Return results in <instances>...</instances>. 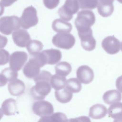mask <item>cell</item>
Segmentation results:
<instances>
[{
	"label": "cell",
	"instance_id": "cell-1",
	"mask_svg": "<svg viewBox=\"0 0 122 122\" xmlns=\"http://www.w3.org/2000/svg\"><path fill=\"white\" fill-rule=\"evenodd\" d=\"M46 64L41 52L31 55L28 61L23 68L24 75L29 78H34L40 72V68Z\"/></svg>",
	"mask_w": 122,
	"mask_h": 122
},
{
	"label": "cell",
	"instance_id": "cell-2",
	"mask_svg": "<svg viewBox=\"0 0 122 122\" xmlns=\"http://www.w3.org/2000/svg\"><path fill=\"white\" fill-rule=\"evenodd\" d=\"M95 17L93 12L88 10L80 11L75 20V25L78 32H82L90 30L95 23Z\"/></svg>",
	"mask_w": 122,
	"mask_h": 122
},
{
	"label": "cell",
	"instance_id": "cell-3",
	"mask_svg": "<svg viewBox=\"0 0 122 122\" xmlns=\"http://www.w3.org/2000/svg\"><path fill=\"white\" fill-rule=\"evenodd\" d=\"M20 26V20L17 16H5L0 19V31L3 34L10 35Z\"/></svg>",
	"mask_w": 122,
	"mask_h": 122
},
{
	"label": "cell",
	"instance_id": "cell-4",
	"mask_svg": "<svg viewBox=\"0 0 122 122\" xmlns=\"http://www.w3.org/2000/svg\"><path fill=\"white\" fill-rule=\"evenodd\" d=\"M20 20V26L24 29H28L36 25L38 22V18L36 9L32 6L26 8Z\"/></svg>",
	"mask_w": 122,
	"mask_h": 122
},
{
	"label": "cell",
	"instance_id": "cell-5",
	"mask_svg": "<svg viewBox=\"0 0 122 122\" xmlns=\"http://www.w3.org/2000/svg\"><path fill=\"white\" fill-rule=\"evenodd\" d=\"M80 8L77 0H66L64 5L58 10L60 18L64 20L69 21L73 14L77 13Z\"/></svg>",
	"mask_w": 122,
	"mask_h": 122
},
{
	"label": "cell",
	"instance_id": "cell-6",
	"mask_svg": "<svg viewBox=\"0 0 122 122\" xmlns=\"http://www.w3.org/2000/svg\"><path fill=\"white\" fill-rule=\"evenodd\" d=\"M52 42L57 47L69 50L74 46L75 39L73 35L70 33H59L53 37Z\"/></svg>",
	"mask_w": 122,
	"mask_h": 122
},
{
	"label": "cell",
	"instance_id": "cell-7",
	"mask_svg": "<svg viewBox=\"0 0 122 122\" xmlns=\"http://www.w3.org/2000/svg\"><path fill=\"white\" fill-rule=\"evenodd\" d=\"M35 83V85L32 86L30 90V94L35 100H43L51 92V86L50 82L41 81Z\"/></svg>",
	"mask_w": 122,
	"mask_h": 122
},
{
	"label": "cell",
	"instance_id": "cell-8",
	"mask_svg": "<svg viewBox=\"0 0 122 122\" xmlns=\"http://www.w3.org/2000/svg\"><path fill=\"white\" fill-rule=\"evenodd\" d=\"M32 111L36 115L43 117L52 114L54 112V108L50 102L41 100L33 104Z\"/></svg>",
	"mask_w": 122,
	"mask_h": 122
},
{
	"label": "cell",
	"instance_id": "cell-9",
	"mask_svg": "<svg viewBox=\"0 0 122 122\" xmlns=\"http://www.w3.org/2000/svg\"><path fill=\"white\" fill-rule=\"evenodd\" d=\"M27 59L28 55L24 51H17L13 52L10 57V67L18 71L22 68Z\"/></svg>",
	"mask_w": 122,
	"mask_h": 122
},
{
	"label": "cell",
	"instance_id": "cell-10",
	"mask_svg": "<svg viewBox=\"0 0 122 122\" xmlns=\"http://www.w3.org/2000/svg\"><path fill=\"white\" fill-rule=\"evenodd\" d=\"M102 46L107 53L114 54L120 51L121 45L119 40L114 36H109L102 40Z\"/></svg>",
	"mask_w": 122,
	"mask_h": 122
},
{
	"label": "cell",
	"instance_id": "cell-11",
	"mask_svg": "<svg viewBox=\"0 0 122 122\" xmlns=\"http://www.w3.org/2000/svg\"><path fill=\"white\" fill-rule=\"evenodd\" d=\"M78 33L81 40V46L85 50L92 51L95 49L96 41L92 36V29L87 31Z\"/></svg>",
	"mask_w": 122,
	"mask_h": 122
},
{
	"label": "cell",
	"instance_id": "cell-12",
	"mask_svg": "<svg viewBox=\"0 0 122 122\" xmlns=\"http://www.w3.org/2000/svg\"><path fill=\"white\" fill-rule=\"evenodd\" d=\"M76 75L81 83L87 84L94 79V72L91 68L87 65H81L77 70Z\"/></svg>",
	"mask_w": 122,
	"mask_h": 122
},
{
	"label": "cell",
	"instance_id": "cell-13",
	"mask_svg": "<svg viewBox=\"0 0 122 122\" xmlns=\"http://www.w3.org/2000/svg\"><path fill=\"white\" fill-rule=\"evenodd\" d=\"M12 37L15 44L18 47L22 48L26 47L31 40L28 32L23 29H19L14 31Z\"/></svg>",
	"mask_w": 122,
	"mask_h": 122
},
{
	"label": "cell",
	"instance_id": "cell-14",
	"mask_svg": "<svg viewBox=\"0 0 122 122\" xmlns=\"http://www.w3.org/2000/svg\"><path fill=\"white\" fill-rule=\"evenodd\" d=\"M42 52L44 55L46 64H56L61 59V53L59 50L51 49L44 50Z\"/></svg>",
	"mask_w": 122,
	"mask_h": 122
},
{
	"label": "cell",
	"instance_id": "cell-15",
	"mask_svg": "<svg viewBox=\"0 0 122 122\" xmlns=\"http://www.w3.org/2000/svg\"><path fill=\"white\" fill-rule=\"evenodd\" d=\"M10 93L14 96L20 95L24 93L25 89L24 83L20 79H16L10 81L8 86Z\"/></svg>",
	"mask_w": 122,
	"mask_h": 122
},
{
	"label": "cell",
	"instance_id": "cell-16",
	"mask_svg": "<svg viewBox=\"0 0 122 122\" xmlns=\"http://www.w3.org/2000/svg\"><path fill=\"white\" fill-rule=\"evenodd\" d=\"M18 75L17 71L12 69L10 67L5 68L0 73V86L5 85L8 81L10 82L17 79Z\"/></svg>",
	"mask_w": 122,
	"mask_h": 122
},
{
	"label": "cell",
	"instance_id": "cell-17",
	"mask_svg": "<svg viewBox=\"0 0 122 122\" xmlns=\"http://www.w3.org/2000/svg\"><path fill=\"white\" fill-rule=\"evenodd\" d=\"M17 111L16 101L12 98H9L3 101L0 109L1 113L7 116L14 115Z\"/></svg>",
	"mask_w": 122,
	"mask_h": 122
},
{
	"label": "cell",
	"instance_id": "cell-18",
	"mask_svg": "<svg viewBox=\"0 0 122 122\" xmlns=\"http://www.w3.org/2000/svg\"><path fill=\"white\" fill-rule=\"evenodd\" d=\"M52 28L58 33H70L72 28L71 23L61 19L55 20L52 23Z\"/></svg>",
	"mask_w": 122,
	"mask_h": 122
},
{
	"label": "cell",
	"instance_id": "cell-19",
	"mask_svg": "<svg viewBox=\"0 0 122 122\" xmlns=\"http://www.w3.org/2000/svg\"><path fill=\"white\" fill-rule=\"evenodd\" d=\"M107 112L106 107L101 104L92 105L89 109V116L94 119H100L104 117Z\"/></svg>",
	"mask_w": 122,
	"mask_h": 122
},
{
	"label": "cell",
	"instance_id": "cell-20",
	"mask_svg": "<svg viewBox=\"0 0 122 122\" xmlns=\"http://www.w3.org/2000/svg\"><path fill=\"white\" fill-rule=\"evenodd\" d=\"M122 94L120 91L116 90H109L106 92L102 96L104 102L110 105L119 102L122 100Z\"/></svg>",
	"mask_w": 122,
	"mask_h": 122
},
{
	"label": "cell",
	"instance_id": "cell-21",
	"mask_svg": "<svg viewBox=\"0 0 122 122\" xmlns=\"http://www.w3.org/2000/svg\"><path fill=\"white\" fill-rule=\"evenodd\" d=\"M109 117L115 119L114 121H121L122 119V102L111 104L108 110Z\"/></svg>",
	"mask_w": 122,
	"mask_h": 122
},
{
	"label": "cell",
	"instance_id": "cell-22",
	"mask_svg": "<svg viewBox=\"0 0 122 122\" xmlns=\"http://www.w3.org/2000/svg\"><path fill=\"white\" fill-rule=\"evenodd\" d=\"M55 96L56 100L61 103H66L69 102L73 97L72 92L66 88L56 90Z\"/></svg>",
	"mask_w": 122,
	"mask_h": 122
},
{
	"label": "cell",
	"instance_id": "cell-23",
	"mask_svg": "<svg viewBox=\"0 0 122 122\" xmlns=\"http://www.w3.org/2000/svg\"><path fill=\"white\" fill-rule=\"evenodd\" d=\"M66 80L65 76L56 74L52 75L50 80V84L54 89L59 90L64 88L66 85Z\"/></svg>",
	"mask_w": 122,
	"mask_h": 122
},
{
	"label": "cell",
	"instance_id": "cell-24",
	"mask_svg": "<svg viewBox=\"0 0 122 122\" xmlns=\"http://www.w3.org/2000/svg\"><path fill=\"white\" fill-rule=\"evenodd\" d=\"M55 70L56 74L65 77L71 72V66L69 63L66 61H61L56 65Z\"/></svg>",
	"mask_w": 122,
	"mask_h": 122
},
{
	"label": "cell",
	"instance_id": "cell-25",
	"mask_svg": "<svg viewBox=\"0 0 122 122\" xmlns=\"http://www.w3.org/2000/svg\"><path fill=\"white\" fill-rule=\"evenodd\" d=\"M66 115L62 112H58L46 116L41 117L39 122H68Z\"/></svg>",
	"mask_w": 122,
	"mask_h": 122
},
{
	"label": "cell",
	"instance_id": "cell-26",
	"mask_svg": "<svg viewBox=\"0 0 122 122\" xmlns=\"http://www.w3.org/2000/svg\"><path fill=\"white\" fill-rule=\"evenodd\" d=\"M65 87L72 92L77 93L81 89V81L78 78H71L66 80Z\"/></svg>",
	"mask_w": 122,
	"mask_h": 122
},
{
	"label": "cell",
	"instance_id": "cell-27",
	"mask_svg": "<svg viewBox=\"0 0 122 122\" xmlns=\"http://www.w3.org/2000/svg\"><path fill=\"white\" fill-rule=\"evenodd\" d=\"M27 50L30 55L40 52L43 49V44L39 41L30 40L26 46Z\"/></svg>",
	"mask_w": 122,
	"mask_h": 122
},
{
	"label": "cell",
	"instance_id": "cell-28",
	"mask_svg": "<svg viewBox=\"0 0 122 122\" xmlns=\"http://www.w3.org/2000/svg\"><path fill=\"white\" fill-rule=\"evenodd\" d=\"M80 8L84 10H92L98 6L99 0H77Z\"/></svg>",
	"mask_w": 122,
	"mask_h": 122
},
{
	"label": "cell",
	"instance_id": "cell-29",
	"mask_svg": "<svg viewBox=\"0 0 122 122\" xmlns=\"http://www.w3.org/2000/svg\"><path fill=\"white\" fill-rule=\"evenodd\" d=\"M98 12L100 15L103 17H107L111 16L114 10L113 5H103L98 4L97 6Z\"/></svg>",
	"mask_w": 122,
	"mask_h": 122
},
{
	"label": "cell",
	"instance_id": "cell-30",
	"mask_svg": "<svg viewBox=\"0 0 122 122\" xmlns=\"http://www.w3.org/2000/svg\"><path fill=\"white\" fill-rule=\"evenodd\" d=\"M51 76H52V75L50 72L47 71L42 70L40 72V73L38 74V76H37L36 77H35L33 79V80L35 82L37 81H47L50 82V80Z\"/></svg>",
	"mask_w": 122,
	"mask_h": 122
},
{
	"label": "cell",
	"instance_id": "cell-31",
	"mask_svg": "<svg viewBox=\"0 0 122 122\" xmlns=\"http://www.w3.org/2000/svg\"><path fill=\"white\" fill-rule=\"evenodd\" d=\"M9 53L4 49H0V65H3L9 61Z\"/></svg>",
	"mask_w": 122,
	"mask_h": 122
},
{
	"label": "cell",
	"instance_id": "cell-32",
	"mask_svg": "<svg viewBox=\"0 0 122 122\" xmlns=\"http://www.w3.org/2000/svg\"><path fill=\"white\" fill-rule=\"evenodd\" d=\"M45 6L50 10L55 8L59 4L60 0H43Z\"/></svg>",
	"mask_w": 122,
	"mask_h": 122
},
{
	"label": "cell",
	"instance_id": "cell-33",
	"mask_svg": "<svg viewBox=\"0 0 122 122\" xmlns=\"http://www.w3.org/2000/svg\"><path fill=\"white\" fill-rule=\"evenodd\" d=\"M116 87L117 90L122 92V75L119 76L116 81Z\"/></svg>",
	"mask_w": 122,
	"mask_h": 122
},
{
	"label": "cell",
	"instance_id": "cell-34",
	"mask_svg": "<svg viewBox=\"0 0 122 122\" xmlns=\"http://www.w3.org/2000/svg\"><path fill=\"white\" fill-rule=\"evenodd\" d=\"M17 0H0V5L3 7H8Z\"/></svg>",
	"mask_w": 122,
	"mask_h": 122
},
{
	"label": "cell",
	"instance_id": "cell-35",
	"mask_svg": "<svg viewBox=\"0 0 122 122\" xmlns=\"http://www.w3.org/2000/svg\"><path fill=\"white\" fill-rule=\"evenodd\" d=\"M114 0H99L98 4L103 5H109L113 4Z\"/></svg>",
	"mask_w": 122,
	"mask_h": 122
},
{
	"label": "cell",
	"instance_id": "cell-36",
	"mask_svg": "<svg viewBox=\"0 0 122 122\" xmlns=\"http://www.w3.org/2000/svg\"><path fill=\"white\" fill-rule=\"evenodd\" d=\"M68 121H89L90 122V120L86 116H81L79 118H74L73 119H71Z\"/></svg>",
	"mask_w": 122,
	"mask_h": 122
},
{
	"label": "cell",
	"instance_id": "cell-37",
	"mask_svg": "<svg viewBox=\"0 0 122 122\" xmlns=\"http://www.w3.org/2000/svg\"><path fill=\"white\" fill-rule=\"evenodd\" d=\"M119 2L121 3H122V0H117Z\"/></svg>",
	"mask_w": 122,
	"mask_h": 122
},
{
	"label": "cell",
	"instance_id": "cell-38",
	"mask_svg": "<svg viewBox=\"0 0 122 122\" xmlns=\"http://www.w3.org/2000/svg\"><path fill=\"white\" fill-rule=\"evenodd\" d=\"M121 50L122 51V43H121Z\"/></svg>",
	"mask_w": 122,
	"mask_h": 122
}]
</instances>
